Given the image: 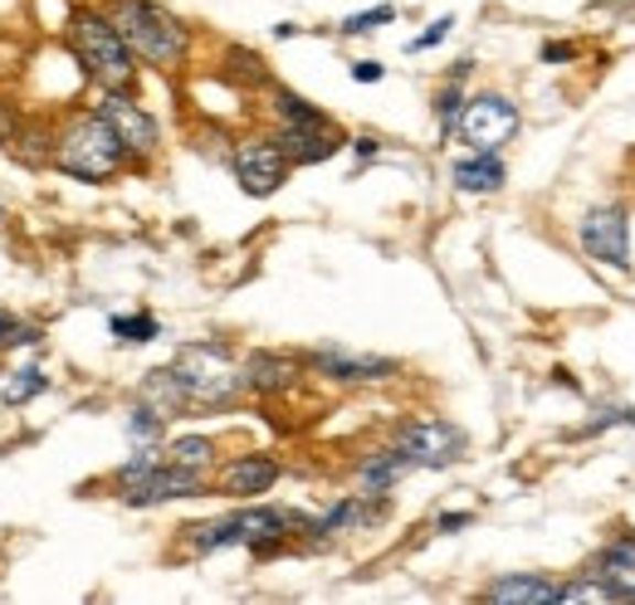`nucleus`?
I'll list each match as a JSON object with an SVG mask.
<instances>
[{"label":"nucleus","instance_id":"obj_1","mask_svg":"<svg viewBox=\"0 0 635 605\" xmlns=\"http://www.w3.org/2000/svg\"><path fill=\"white\" fill-rule=\"evenodd\" d=\"M108 20L128 40V50L152 68H176L191 54V30L157 0H108Z\"/></svg>","mask_w":635,"mask_h":605},{"label":"nucleus","instance_id":"obj_2","mask_svg":"<svg viewBox=\"0 0 635 605\" xmlns=\"http://www.w3.org/2000/svg\"><path fill=\"white\" fill-rule=\"evenodd\" d=\"M69 50L84 64V74L98 88H132L138 84V54L128 50V40L108 20V10L78 6L69 15Z\"/></svg>","mask_w":635,"mask_h":605},{"label":"nucleus","instance_id":"obj_3","mask_svg":"<svg viewBox=\"0 0 635 605\" xmlns=\"http://www.w3.org/2000/svg\"><path fill=\"white\" fill-rule=\"evenodd\" d=\"M128 166V147L118 142V132L108 128L104 112H74L64 122V132L54 137V171L74 181H108Z\"/></svg>","mask_w":635,"mask_h":605},{"label":"nucleus","instance_id":"obj_4","mask_svg":"<svg viewBox=\"0 0 635 605\" xmlns=\"http://www.w3.org/2000/svg\"><path fill=\"white\" fill-rule=\"evenodd\" d=\"M172 371H176L181 391H186L191 410H220L245 391V376L220 342H191V347H181Z\"/></svg>","mask_w":635,"mask_h":605},{"label":"nucleus","instance_id":"obj_5","mask_svg":"<svg viewBox=\"0 0 635 605\" xmlns=\"http://www.w3.org/2000/svg\"><path fill=\"white\" fill-rule=\"evenodd\" d=\"M396 450L411 460V469H450L464 454V430L435 415H416L396 430Z\"/></svg>","mask_w":635,"mask_h":605},{"label":"nucleus","instance_id":"obj_6","mask_svg":"<svg viewBox=\"0 0 635 605\" xmlns=\"http://www.w3.org/2000/svg\"><path fill=\"white\" fill-rule=\"evenodd\" d=\"M230 166H235V181H240L245 196H275L293 171V162L283 156V147L275 137H240L230 152Z\"/></svg>","mask_w":635,"mask_h":605},{"label":"nucleus","instance_id":"obj_7","mask_svg":"<svg viewBox=\"0 0 635 605\" xmlns=\"http://www.w3.org/2000/svg\"><path fill=\"white\" fill-rule=\"evenodd\" d=\"M98 112L108 118V128L118 132V142L128 147V162H147V156L162 147V128H157V118L142 108L138 98H132V88H104V102H98Z\"/></svg>","mask_w":635,"mask_h":605},{"label":"nucleus","instance_id":"obj_8","mask_svg":"<svg viewBox=\"0 0 635 605\" xmlns=\"http://www.w3.org/2000/svg\"><path fill=\"white\" fill-rule=\"evenodd\" d=\"M455 132L474 147V152H498V147L518 132V108L504 94H480V98L464 102Z\"/></svg>","mask_w":635,"mask_h":605},{"label":"nucleus","instance_id":"obj_9","mask_svg":"<svg viewBox=\"0 0 635 605\" xmlns=\"http://www.w3.org/2000/svg\"><path fill=\"white\" fill-rule=\"evenodd\" d=\"M206 494V474H191L181 464H152L142 478L122 484V504L128 508H157V504H176V498H201Z\"/></svg>","mask_w":635,"mask_h":605},{"label":"nucleus","instance_id":"obj_10","mask_svg":"<svg viewBox=\"0 0 635 605\" xmlns=\"http://www.w3.org/2000/svg\"><path fill=\"white\" fill-rule=\"evenodd\" d=\"M582 249L596 259V264H631V215L621 205H596L582 220Z\"/></svg>","mask_w":635,"mask_h":605},{"label":"nucleus","instance_id":"obj_11","mask_svg":"<svg viewBox=\"0 0 635 605\" xmlns=\"http://www.w3.org/2000/svg\"><path fill=\"white\" fill-rule=\"evenodd\" d=\"M303 367H313L318 376L337 386H367V381H391L396 361L391 357H367V352H347V347H318L303 357Z\"/></svg>","mask_w":635,"mask_h":605},{"label":"nucleus","instance_id":"obj_12","mask_svg":"<svg viewBox=\"0 0 635 605\" xmlns=\"http://www.w3.org/2000/svg\"><path fill=\"white\" fill-rule=\"evenodd\" d=\"M387 518V494H357V498H343L323 512V518H309V532L313 538H337V532H367L372 522Z\"/></svg>","mask_w":635,"mask_h":605},{"label":"nucleus","instance_id":"obj_13","mask_svg":"<svg viewBox=\"0 0 635 605\" xmlns=\"http://www.w3.org/2000/svg\"><path fill=\"white\" fill-rule=\"evenodd\" d=\"M240 376H245V391L255 396H289L303 381V361L289 357V352H255L240 367Z\"/></svg>","mask_w":635,"mask_h":605},{"label":"nucleus","instance_id":"obj_14","mask_svg":"<svg viewBox=\"0 0 635 605\" xmlns=\"http://www.w3.org/2000/svg\"><path fill=\"white\" fill-rule=\"evenodd\" d=\"M275 484H279V464L269 460V454H235V460L215 474V488L230 498H265Z\"/></svg>","mask_w":635,"mask_h":605},{"label":"nucleus","instance_id":"obj_15","mask_svg":"<svg viewBox=\"0 0 635 605\" xmlns=\"http://www.w3.org/2000/svg\"><path fill=\"white\" fill-rule=\"evenodd\" d=\"M592 576H601L611 601H635V532L601 547L592 562Z\"/></svg>","mask_w":635,"mask_h":605},{"label":"nucleus","instance_id":"obj_16","mask_svg":"<svg viewBox=\"0 0 635 605\" xmlns=\"http://www.w3.org/2000/svg\"><path fill=\"white\" fill-rule=\"evenodd\" d=\"M275 142L283 147V156H289L293 166H313V162H327V156L343 147V132H337L333 122H323V128H279Z\"/></svg>","mask_w":635,"mask_h":605},{"label":"nucleus","instance_id":"obj_17","mask_svg":"<svg viewBox=\"0 0 635 605\" xmlns=\"http://www.w3.org/2000/svg\"><path fill=\"white\" fill-rule=\"evenodd\" d=\"M411 474V460H406L396 444H387V450H377V454H367V460L357 464V484H362V494H391L401 478Z\"/></svg>","mask_w":635,"mask_h":605},{"label":"nucleus","instance_id":"obj_18","mask_svg":"<svg viewBox=\"0 0 635 605\" xmlns=\"http://www.w3.org/2000/svg\"><path fill=\"white\" fill-rule=\"evenodd\" d=\"M484 601L494 605H538V601H558V586L542 581L538 572H518V576H498L484 586Z\"/></svg>","mask_w":635,"mask_h":605},{"label":"nucleus","instance_id":"obj_19","mask_svg":"<svg viewBox=\"0 0 635 605\" xmlns=\"http://www.w3.org/2000/svg\"><path fill=\"white\" fill-rule=\"evenodd\" d=\"M504 162H498V152H474L464 156V162H455V186L470 191V196H489V191L504 186Z\"/></svg>","mask_w":635,"mask_h":605},{"label":"nucleus","instance_id":"obj_20","mask_svg":"<svg viewBox=\"0 0 635 605\" xmlns=\"http://www.w3.org/2000/svg\"><path fill=\"white\" fill-rule=\"evenodd\" d=\"M142 401L152 406V410H162L166 420L181 415V410H191V406H186V391H181V381H176V371H172V367L147 371V381H142Z\"/></svg>","mask_w":635,"mask_h":605},{"label":"nucleus","instance_id":"obj_21","mask_svg":"<svg viewBox=\"0 0 635 605\" xmlns=\"http://www.w3.org/2000/svg\"><path fill=\"white\" fill-rule=\"evenodd\" d=\"M220 74L230 78V84H240V88H265V84H269L265 60H259L255 50H245V44H230V50H225Z\"/></svg>","mask_w":635,"mask_h":605},{"label":"nucleus","instance_id":"obj_22","mask_svg":"<svg viewBox=\"0 0 635 605\" xmlns=\"http://www.w3.org/2000/svg\"><path fill=\"white\" fill-rule=\"evenodd\" d=\"M166 464H181V469H191V474H211L215 440L211 435H181V440L166 444Z\"/></svg>","mask_w":635,"mask_h":605},{"label":"nucleus","instance_id":"obj_23","mask_svg":"<svg viewBox=\"0 0 635 605\" xmlns=\"http://www.w3.org/2000/svg\"><path fill=\"white\" fill-rule=\"evenodd\" d=\"M275 118H279V128H323L327 112L313 108L309 98L289 94V88H275Z\"/></svg>","mask_w":635,"mask_h":605},{"label":"nucleus","instance_id":"obj_24","mask_svg":"<svg viewBox=\"0 0 635 605\" xmlns=\"http://www.w3.org/2000/svg\"><path fill=\"white\" fill-rule=\"evenodd\" d=\"M10 152L20 156L25 166H54V132L50 128H20Z\"/></svg>","mask_w":635,"mask_h":605},{"label":"nucleus","instance_id":"obj_25","mask_svg":"<svg viewBox=\"0 0 635 605\" xmlns=\"http://www.w3.org/2000/svg\"><path fill=\"white\" fill-rule=\"evenodd\" d=\"M44 391H50V376H44L40 367H20V371L6 381L0 401H6V406H25V401H35V396H44Z\"/></svg>","mask_w":635,"mask_h":605},{"label":"nucleus","instance_id":"obj_26","mask_svg":"<svg viewBox=\"0 0 635 605\" xmlns=\"http://www.w3.org/2000/svg\"><path fill=\"white\" fill-rule=\"evenodd\" d=\"M112 337H118V342H138V347H142V342H152V337H162V323H157V317L152 313H132V317H112Z\"/></svg>","mask_w":635,"mask_h":605},{"label":"nucleus","instance_id":"obj_27","mask_svg":"<svg viewBox=\"0 0 635 605\" xmlns=\"http://www.w3.org/2000/svg\"><path fill=\"white\" fill-rule=\"evenodd\" d=\"M162 430H166V415H162V410H152L147 401L128 415V435L138 444H157V440H162Z\"/></svg>","mask_w":635,"mask_h":605},{"label":"nucleus","instance_id":"obj_28","mask_svg":"<svg viewBox=\"0 0 635 605\" xmlns=\"http://www.w3.org/2000/svg\"><path fill=\"white\" fill-rule=\"evenodd\" d=\"M460 112H464V94H460L455 78H450V88H440V98H435V118H440V128L455 132V128H460Z\"/></svg>","mask_w":635,"mask_h":605},{"label":"nucleus","instance_id":"obj_29","mask_svg":"<svg viewBox=\"0 0 635 605\" xmlns=\"http://www.w3.org/2000/svg\"><path fill=\"white\" fill-rule=\"evenodd\" d=\"M558 601H611V591L601 586V576H577V581H567V586H558Z\"/></svg>","mask_w":635,"mask_h":605},{"label":"nucleus","instance_id":"obj_30","mask_svg":"<svg viewBox=\"0 0 635 605\" xmlns=\"http://www.w3.org/2000/svg\"><path fill=\"white\" fill-rule=\"evenodd\" d=\"M391 20H396V6H372V10H362V15H347L343 34H367L377 25H391Z\"/></svg>","mask_w":635,"mask_h":605},{"label":"nucleus","instance_id":"obj_31","mask_svg":"<svg viewBox=\"0 0 635 605\" xmlns=\"http://www.w3.org/2000/svg\"><path fill=\"white\" fill-rule=\"evenodd\" d=\"M0 347H40L35 327H20L10 313H0Z\"/></svg>","mask_w":635,"mask_h":605},{"label":"nucleus","instance_id":"obj_32","mask_svg":"<svg viewBox=\"0 0 635 605\" xmlns=\"http://www.w3.org/2000/svg\"><path fill=\"white\" fill-rule=\"evenodd\" d=\"M450 30H455V20H450V15H440V20H435V25H430L426 34H416V40H411V44H406V50H411V54H421V50H435V44H440V40H445V34H450Z\"/></svg>","mask_w":635,"mask_h":605},{"label":"nucleus","instance_id":"obj_33","mask_svg":"<svg viewBox=\"0 0 635 605\" xmlns=\"http://www.w3.org/2000/svg\"><path fill=\"white\" fill-rule=\"evenodd\" d=\"M15 132H20V112L10 108V102H0V142H15Z\"/></svg>","mask_w":635,"mask_h":605},{"label":"nucleus","instance_id":"obj_34","mask_svg":"<svg viewBox=\"0 0 635 605\" xmlns=\"http://www.w3.org/2000/svg\"><path fill=\"white\" fill-rule=\"evenodd\" d=\"M542 60H548V64H567V60H577V44H567V40L542 44Z\"/></svg>","mask_w":635,"mask_h":605},{"label":"nucleus","instance_id":"obj_35","mask_svg":"<svg viewBox=\"0 0 635 605\" xmlns=\"http://www.w3.org/2000/svg\"><path fill=\"white\" fill-rule=\"evenodd\" d=\"M381 74H387V68H381L377 60H357V64H353V78H357V84H377Z\"/></svg>","mask_w":635,"mask_h":605},{"label":"nucleus","instance_id":"obj_36","mask_svg":"<svg viewBox=\"0 0 635 605\" xmlns=\"http://www.w3.org/2000/svg\"><path fill=\"white\" fill-rule=\"evenodd\" d=\"M470 522H474V512H440L435 528L440 532H460V528H470Z\"/></svg>","mask_w":635,"mask_h":605},{"label":"nucleus","instance_id":"obj_37","mask_svg":"<svg viewBox=\"0 0 635 605\" xmlns=\"http://www.w3.org/2000/svg\"><path fill=\"white\" fill-rule=\"evenodd\" d=\"M353 152L362 156V162H372V156H377V137H357V142H353Z\"/></svg>","mask_w":635,"mask_h":605},{"label":"nucleus","instance_id":"obj_38","mask_svg":"<svg viewBox=\"0 0 635 605\" xmlns=\"http://www.w3.org/2000/svg\"><path fill=\"white\" fill-rule=\"evenodd\" d=\"M631 425H635V420H631Z\"/></svg>","mask_w":635,"mask_h":605}]
</instances>
